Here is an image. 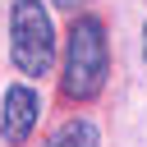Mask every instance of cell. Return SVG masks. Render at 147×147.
<instances>
[{"instance_id":"5b68a950","label":"cell","mask_w":147,"mask_h":147,"mask_svg":"<svg viewBox=\"0 0 147 147\" xmlns=\"http://www.w3.org/2000/svg\"><path fill=\"white\" fill-rule=\"evenodd\" d=\"M142 51H147V28H142Z\"/></svg>"},{"instance_id":"8992f818","label":"cell","mask_w":147,"mask_h":147,"mask_svg":"<svg viewBox=\"0 0 147 147\" xmlns=\"http://www.w3.org/2000/svg\"><path fill=\"white\" fill-rule=\"evenodd\" d=\"M55 5H78V0H55Z\"/></svg>"},{"instance_id":"277c9868","label":"cell","mask_w":147,"mask_h":147,"mask_svg":"<svg viewBox=\"0 0 147 147\" xmlns=\"http://www.w3.org/2000/svg\"><path fill=\"white\" fill-rule=\"evenodd\" d=\"M46 147H96V129L92 119H69L46 138Z\"/></svg>"},{"instance_id":"7a4b0ae2","label":"cell","mask_w":147,"mask_h":147,"mask_svg":"<svg viewBox=\"0 0 147 147\" xmlns=\"http://www.w3.org/2000/svg\"><path fill=\"white\" fill-rule=\"evenodd\" d=\"M9 55H14V69L28 74V78L51 74L55 28H51V14L41 9V0H14V9H9Z\"/></svg>"},{"instance_id":"3957f363","label":"cell","mask_w":147,"mask_h":147,"mask_svg":"<svg viewBox=\"0 0 147 147\" xmlns=\"http://www.w3.org/2000/svg\"><path fill=\"white\" fill-rule=\"evenodd\" d=\"M37 110H41V101H37V92H32L28 83L5 87L0 133H5V142H9V147H23V142H28V133H32V124H37Z\"/></svg>"},{"instance_id":"6da1fadb","label":"cell","mask_w":147,"mask_h":147,"mask_svg":"<svg viewBox=\"0 0 147 147\" xmlns=\"http://www.w3.org/2000/svg\"><path fill=\"white\" fill-rule=\"evenodd\" d=\"M106 69H110V46H106V28L101 18H74L69 28V46H64V96L69 101H92L106 87Z\"/></svg>"}]
</instances>
